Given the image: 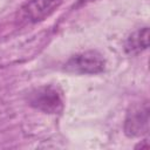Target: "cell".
Here are the masks:
<instances>
[{"instance_id":"cell-1","label":"cell","mask_w":150,"mask_h":150,"mask_svg":"<svg viewBox=\"0 0 150 150\" xmlns=\"http://www.w3.org/2000/svg\"><path fill=\"white\" fill-rule=\"evenodd\" d=\"M63 68L69 73L94 75V74H100L104 71L105 60L98 52L88 50V52L73 55L64 63Z\"/></svg>"},{"instance_id":"cell-2","label":"cell","mask_w":150,"mask_h":150,"mask_svg":"<svg viewBox=\"0 0 150 150\" xmlns=\"http://www.w3.org/2000/svg\"><path fill=\"white\" fill-rule=\"evenodd\" d=\"M29 104L46 114H57L63 109V100L57 88L43 86L34 89L28 97Z\"/></svg>"},{"instance_id":"cell-3","label":"cell","mask_w":150,"mask_h":150,"mask_svg":"<svg viewBox=\"0 0 150 150\" xmlns=\"http://www.w3.org/2000/svg\"><path fill=\"white\" fill-rule=\"evenodd\" d=\"M149 130V105L148 102L138 104L127 114L124 121V132L129 137H137Z\"/></svg>"},{"instance_id":"cell-4","label":"cell","mask_w":150,"mask_h":150,"mask_svg":"<svg viewBox=\"0 0 150 150\" xmlns=\"http://www.w3.org/2000/svg\"><path fill=\"white\" fill-rule=\"evenodd\" d=\"M63 0H29L22 8L21 13L26 20L36 23L49 18L62 4Z\"/></svg>"},{"instance_id":"cell-5","label":"cell","mask_w":150,"mask_h":150,"mask_svg":"<svg viewBox=\"0 0 150 150\" xmlns=\"http://www.w3.org/2000/svg\"><path fill=\"white\" fill-rule=\"evenodd\" d=\"M148 46H149V28L143 27L128 36L124 45V49L128 54L136 55L142 50H145Z\"/></svg>"},{"instance_id":"cell-6","label":"cell","mask_w":150,"mask_h":150,"mask_svg":"<svg viewBox=\"0 0 150 150\" xmlns=\"http://www.w3.org/2000/svg\"><path fill=\"white\" fill-rule=\"evenodd\" d=\"M93 1H96V0H77V6H83V5H87Z\"/></svg>"}]
</instances>
